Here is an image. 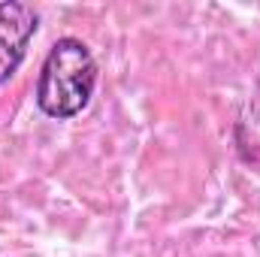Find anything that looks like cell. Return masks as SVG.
Listing matches in <instances>:
<instances>
[{"mask_svg":"<svg viewBox=\"0 0 260 257\" xmlns=\"http://www.w3.org/2000/svg\"><path fill=\"white\" fill-rule=\"evenodd\" d=\"M94 88H97V61L91 49L76 37L55 40L37 79L40 112L55 121H70L88 109Z\"/></svg>","mask_w":260,"mask_h":257,"instance_id":"1","label":"cell"},{"mask_svg":"<svg viewBox=\"0 0 260 257\" xmlns=\"http://www.w3.org/2000/svg\"><path fill=\"white\" fill-rule=\"evenodd\" d=\"M37 30H40V15L34 12L30 3L0 0V85L15 76Z\"/></svg>","mask_w":260,"mask_h":257,"instance_id":"2","label":"cell"}]
</instances>
